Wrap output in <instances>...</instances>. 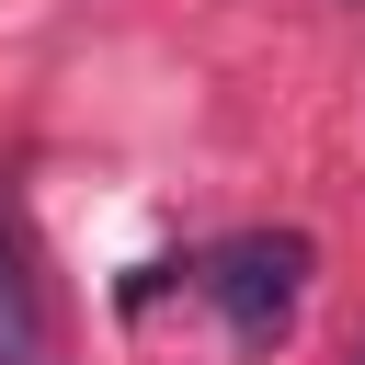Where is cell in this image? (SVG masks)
<instances>
[{"label": "cell", "mask_w": 365, "mask_h": 365, "mask_svg": "<svg viewBox=\"0 0 365 365\" xmlns=\"http://www.w3.org/2000/svg\"><path fill=\"white\" fill-rule=\"evenodd\" d=\"M354 365H365V354H354Z\"/></svg>", "instance_id": "3957f363"}, {"label": "cell", "mask_w": 365, "mask_h": 365, "mask_svg": "<svg viewBox=\"0 0 365 365\" xmlns=\"http://www.w3.org/2000/svg\"><path fill=\"white\" fill-rule=\"evenodd\" d=\"M194 297L228 319V342H285L297 331V308H308V240L297 228H240V240H217L205 262H194Z\"/></svg>", "instance_id": "6da1fadb"}, {"label": "cell", "mask_w": 365, "mask_h": 365, "mask_svg": "<svg viewBox=\"0 0 365 365\" xmlns=\"http://www.w3.org/2000/svg\"><path fill=\"white\" fill-rule=\"evenodd\" d=\"M34 354H46V297H34V262L0 217V365H34Z\"/></svg>", "instance_id": "7a4b0ae2"}]
</instances>
